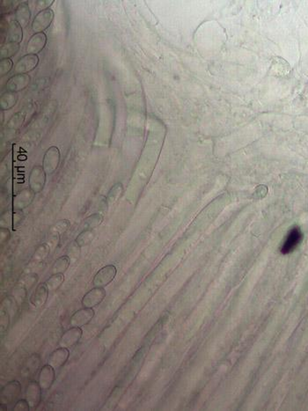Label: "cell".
Returning <instances> with one entry per match:
<instances>
[{"mask_svg":"<svg viewBox=\"0 0 308 411\" xmlns=\"http://www.w3.org/2000/svg\"><path fill=\"white\" fill-rule=\"evenodd\" d=\"M23 219L24 214L22 211H17L12 209V211H8L2 214L0 220V226L1 228L15 229L20 226Z\"/></svg>","mask_w":308,"mask_h":411,"instance_id":"13","label":"cell"},{"mask_svg":"<svg viewBox=\"0 0 308 411\" xmlns=\"http://www.w3.org/2000/svg\"><path fill=\"white\" fill-rule=\"evenodd\" d=\"M50 249H51V247L49 246V244H41L40 246H38V248H36V251L33 255V261L36 264L43 263L44 260L48 258V255L50 253Z\"/></svg>","mask_w":308,"mask_h":411,"instance_id":"25","label":"cell"},{"mask_svg":"<svg viewBox=\"0 0 308 411\" xmlns=\"http://www.w3.org/2000/svg\"><path fill=\"white\" fill-rule=\"evenodd\" d=\"M53 0H39V1H36V8L38 9V10H40V11H44V10H46V9L49 8V6L53 4Z\"/></svg>","mask_w":308,"mask_h":411,"instance_id":"38","label":"cell"},{"mask_svg":"<svg viewBox=\"0 0 308 411\" xmlns=\"http://www.w3.org/2000/svg\"><path fill=\"white\" fill-rule=\"evenodd\" d=\"M7 43L20 44L23 40L22 27L16 20H12L7 28Z\"/></svg>","mask_w":308,"mask_h":411,"instance_id":"19","label":"cell"},{"mask_svg":"<svg viewBox=\"0 0 308 411\" xmlns=\"http://www.w3.org/2000/svg\"><path fill=\"white\" fill-rule=\"evenodd\" d=\"M48 289L46 283H39L31 295L30 302L36 308H42L48 299Z\"/></svg>","mask_w":308,"mask_h":411,"instance_id":"18","label":"cell"},{"mask_svg":"<svg viewBox=\"0 0 308 411\" xmlns=\"http://www.w3.org/2000/svg\"><path fill=\"white\" fill-rule=\"evenodd\" d=\"M302 239H303V234L300 228L295 227L292 228L286 236L283 246L281 247V253L284 255H287L294 251L295 248L300 245Z\"/></svg>","mask_w":308,"mask_h":411,"instance_id":"8","label":"cell"},{"mask_svg":"<svg viewBox=\"0 0 308 411\" xmlns=\"http://www.w3.org/2000/svg\"><path fill=\"white\" fill-rule=\"evenodd\" d=\"M117 269L114 264H108L101 268L97 272L92 279V284L94 287L105 288L116 278Z\"/></svg>","mask_w":308,"mask_h":411,"instance_id":"2","label":"cell"},{"mask_svg":"<svg viewBox=\"0 0 308 411\" xmlns=\"http://www.w3.org/2000/svg\"><path fill=\"white\" fill-rule=\"evenodd\" d=\"M10 324V316H9V312L4 309L1 311V315H0V329H1V334H4V332L7 330Z\"/></svg>","mask_w":308,"mask_h":411,"instance_id":"33","label":"cell"},{"mask_svg":"<svg viewBox=\"0 0 308 411\" xmlns=\"http://www.w3.org/2000/svg\"><path fill=\"white\" fill-rule=\"evenodd\" d=\"M40 58L38 55L27 54L17 61L14 65V72L16 74H28L37 67Z\"/></svg>","mask_w":308,"mask_h":411,"instance_id":"7","label":"cell"},{"mask_svg":"<svg viewBox=\"0 0 308 411\" xmlns=\"http://www.w3.org/2000/svg\"><path fill=\"white\" fill-rule=\"evenodd\" d=\"M123 194H124V185L121 183L115 184L112 188H110V190L108 191V196L106 197L108 204L116 203L118 200L120 199Z\"/></svg>","mask_w":308,"mask_h":411,"instance_id":"27","label":"cell"},{"mask_svg":"<svg viewBox=\"0 0 308 411\" xmlns=\"http://www.w3.org/2000/svg\"><path fill=\"white\" fill-rule=\"evenodd\" d=\"M55 13L52 9L48 8L44 11H40L36 14L35 19L33 20L32 30L35 34L44 33L46 29H48L54 20Z\"/></svg>","mask_w":308,"mask_h":411,"instance_id":"5","label":"cell"},{"mask_svg":"<svg viewBox=\"0 0 308 411\" xmlns=\"http://www.w3.org/2000/svg\"><path fill=\"white\" fill-rule=\"evenodd\" d=\"M70 357V351L68 348L59 347L52 351L48 357V364L55 369L63 367L68 361Z\"/></svg>","mask_w":308,"mask_h":411,"instance_id":"17","label":"cell"},{"mask_svg":"<svg viewBox=\"0 0 308 411\" xmlns=\"http://www.w3.org/2000/svg\"><path fill=\"white\" fill-rule=\"evenodd\" d=\"M13 61L11 58H5L0 60V76L4 77L12 71L13 67Z\"/></svg>","mask_w":308,"mask_h":411,"instance_id":"32","label":"cell"},{"mask_svg":"<svg viewBox=\"0 0 308 411\" xmlns=\"http://www.w3.org/2000/svg\"><path fill=\"white\" fill-rule=\"evenodd\" d=\"M70 228H71V222L68 220H61L55 223V225L51 228L50 232L61 235L68 231Z\"/></svg>","mask_w":308,"mask_h":411,"instance_id":"29","label":"cell"},{"mask_svg":"<svg viewBox=\"0 0 308 411\" xmlns=\"http://www.w3.org/2000/svg\"><path fill=\"white\" fill-rule=\"evenodd\" d=\"M94 238H95V231L93 230H83L78 235L75 241L79 244L80 247L83 248L91 243Z\"/></svg>","mask_w":308,"mask_h":411,"instance_id":"28","label":"cell"},{"mask_svg":"<svg viewBox=\"0 0 308 411\" xmlns=\"http://www.w3.org/2000/svg\"><path fill=\"white\" fill-rule=\"evenodd\" d=\"M83 335L82 328L79 327H72L64 332L61 336L58 345L59 347L72 348L80 342Z\"/></svg>","mask_w":308,"mask_h":411,"instance_id":"11","label":"cell"},{"mask_svg":"<svg viewBox=\"0 0 308 411\" xmlns=\"http://www.w3.org/2000/svg\"><path fill=\"white\" fill-rule=\"evenodd\" d=\"M20 48V44L5 43L1 46L0 49V60L5 58H11L15 56Z\"/></svg>","mask_w":308,"mask_h":411,"instance_id":"21","label":"cell"},{"mask_svg":"<svg viewBox=\"0 0 308 411\" xmlns=\"http://www.w3.org/2000/svg\"><path fill=\"white\" fill-rule=\"evenodd\" d=\"M37 281H38V275L35 274V273H32V274H29V275H26L25 277H23L20 281V283L22 284L27 290H28V289H31L36 284Z\"/></svg>","mask_w":308,"mask_h":411,"instance_id":"34","label":"cell"},{"mask_svg":"<svg viewBox=\"0 0 308 411\" xmlns=\"http://www.w3.org/2000/svg\"><path fill=\"white\" fill-rule=\"evenodd\" d=\"M42 387L38 381L32 380L28 384L25 392V399L28 401L30 408L36 410L40 405L42 400Z\"/></svg>","mask_w":308,"mask_h":411,"instance_id":"10","label":"cell"},{"mask_svg":"<svg viewBox=\"0 0 308 411\" xmlns=\"http://www.w3.org/2000/svg\"><path fill=\"white\" fill-rule=\"evenodd\" d=\"M18 95L16 92H4L0 98V108L2 110H9L17 103Z\"/></svg>","mask_w":308,"mask_h":411,"instance_id":"22","label":"cell"},{"mask_svg":"<svg viewBox=\"0 0 308 411\" xmlns=\"http://www.w3.org/2000/svg\"><path fill=\"white\" fill-rule=\"evenodd\" d=\"M66 251H67L66 256H68L71 259H78L81 253V247H80L79 244L74 240L72 243L69 244Z\"/></svg>","mask_w":308,"mask_h":411,"instance_id":"30","label":"cell"},{"mask_svg":"<svg viewBox=\"0 0 308 411\" xmlns=\"http://www.w3.org/2000/svg\"><path fill=\"white\" fill-rule=\"evenodd\" d=\"M61 160V153L56 146H50L45 152L43 160V167L46 174L50 176L56 171L59 167Z\"/></svg>","mask_w":308,"mask_h":411,"instance_id":"4","label":"cell"},{"mask_svg":"<svg viewBox=\"0 0 308 411\" xmlns=\"http://www.w3.org/2000/svg\"><path fill=\"white\" fill-rule=\"evenodd\" d=\"M64 282V274H52L48 277V279L46 280V286L48 289L49 291H56L58 289H60L61 286L63 285Z\"/></svg>","mask_w":308,"mask_h":411,"instance_id":"26","label":"cell"},{"mask_svg":"<svg viewBox=\"0 0 308 411\" xmlns=\"http://www.w3.org/2000/svg\"><path fill=\"white\" fill-rule=\"evenodd\" d=\"M31 81L28 74H15L9 79L6 83L8 92H18L28 88Z\"/></svg>","mask_w":308,"mask_h":411,"instance_id":"16","label":"cell"},{"mask_svg":"<svg viewBox=\"0 0 308 411\" xmlns=\"http://www.w3.org/2000/svg\"><path fill=\"white\" fill-rule=\"evenodd\" d=\"M21 393V385L18 380H12L8 383L5 384L4 387L1 388L0 392V399L1 404L10 405L12 403H16L18 398Z\"/></svg>","mask_w":308,"mask_h":411,"instance_id":"1","label":"cell"},{"mask_svg":"<svg viewBox=\"0 0 308 411\" xmlns=\"http://www.w3.org/2000/svg\"><path fill=\"white\" fill-rule=\"evenodd\" d=\"M30 405L28 401L26 399H20L17 401L14 406L12 408V411H30Z\"/></svg>","mask_w":308,"mask_h":411,"instance_id":"36","label":"cell"},{"mask_svg":"<svg viewBox=\"0 0 308 411\" xmlns=\"http://www.w3.org/2000/svg\"><path fill=\"white\" fill-rule=\"evenodd\" d=\"M47 176L48 175L46 174L43 166L34 167L29 174V179H28L29 188L35 193H40L45 187Z\"/></svg>","mask_w":308,"mask_h":411,"instance_id":"3","label":"cell"},{"mask_svg":"<svg viewBox=\"0 0 308 411\" xmlns=\"http://www.w3.org/2000/svg\"><path fill=\"white\" fill-rule=\"evenodd\" d=\"M71 264V258L68 256H63L57 258V259L54 262L52 267H51V272L52 274H64V272L68 270Z\"/></svg>","mask_w":308,"mask_h":411,"instance_id":"23","label":"cell"},{"mask_svg":"<svg viewBox=\"0 0 308 411\" xmlns=\"http://www.w3.org/2000/svg\"><path fill=\"white\" fill-rule=\"evenodd\" d=\"M31 20V11L27 2L19 4L15 10V20L20 23L22 28H26Z\"/></svg>","mask_w":308,"mask_h":411,"instance_id":"20","label":"cell"},{"mask_svg":"<svg viewBox=\"0 0 308 411\" xmlns=\"http://www.w3.org/2000/svg\"><path fill=\"white\" fill-rule=\"evenodd\" d=\"M104 217L101 213H93L92 215L86 218L83 223L84 230H93L94 228L100 227L103 222Z\"/></svg>","mask_w":308,"mask_h":411,"instance_id":"24","label":"cell"},{"mask_svg":"<svg viewBox=\"0 0 308 411\" xmlns=\"http://www.w3.org/2000/svg\"><path fill=\"white\" fill-rule=\"evenodd\" d=\"M27 289L22 285V284H20L19 283V285L15 288V290H14V297H15V300L18 301V302H20L21 303L23 300H24L25 297L27 295Z\"/></svg>","mask_w":308,"mask_h":411,"instance_id":"35","label":"cell"},{"mask_svg":"<svg viewBox=\"0 0 308 411\" xmlns=\"http://www.w3.org/2000/svg\"><path fill=\"white\" fill-rule=\"evenodd\" d=\"M106 298L104 288L93 287L88 291L81 300L83 308H94L98 307Z\"/></svg>","mask_w":308,"mask_h":411,"instance_id":"6","label":"cell"},{"mask_svg":"<svg viewBox=\"0 0 308 411\" xmlns=\"http://www.w3.org/2000/svg\"><path fill=\"white\" fill-rule=\"evenodd\" d=\"M95 315L93 308H83L75 312L70 319V326L82 327L91 322Z\"/></svg>","mask_w":308,"mask_h":411,"instance_id":"9","label":"cell"},{"mask_svg":"<svg viewBox=\"0 0 308 411\" xmlns=\"http://www.w3.org/2000/svg\"><path fill=\"white\" fill-rule=\"evenodd\" d=\"M55 368H53L50 365H45L41 369L38 376V383L44 391H47L52 387L53 384L56 379V371Z\"/></svg>","mask_w":308,"mask_h":411,"instance_id":"14","label":"cell"},{"mask_svg":"<svg viewBox=\"0 0 308 411\" xmlns=\"http://www.w3.org/2000/svg\"><path fill=\"white\" fill-rule=\"evenodd\" d=\"M35 192L30 188H24L19 192L12 199V209L17 211H23L32 204L35 199Z\"/></svg>","mask_w":308,"mask_h":411,"instance_id":"12","label":"cell"},{"mask_svg":"<svg viewBox=\"0 0 308 411\" xmlns=\"http://www.w3.org/2000/svg\"><path fill=\"white\" fill-rule=\"evenodd\" d=\"M10 238H11L10 229L4 228H0V241H1V244L3 245L4 243H6Z\"/></svg>","mask_w":308,"mask_h":411,"instance_id":"37","label":"cell"},{"mask_svg":"<svg viewBox=\"0 0 308 411\" xmlns=\"http://www.w3.org/2000/svg\"><path fill=\"white\" fill-rule=\"evenodd\" d=\"M47 36L45 33H38L31 36L26 46L27 54L38 55L47 44Z\"/></svg>","mask_w":308,"mask_h":411,"instance_id":"15","label":"cell"},{"mask_svg":"<svg viewBox=\"0 0 308 411\" xmlns=\"http://www.w3.org/2000/svg\"><path fill=\"white\" fill-rule=\"evenodd\" d=\"M23 122H24V116H22L21 113H17L9 121L7 128L11 129V130H18L20 128Z\"/></svg>","mask_w":308,"mask_h":411,"instance_id":"31","label":"cell"}]
</instances>
